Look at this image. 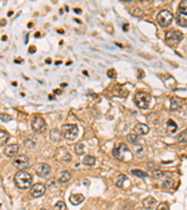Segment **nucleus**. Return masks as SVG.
<instances>
[{"mask_svg":"<svg viewBox=\"0 0 187 210\" xmlns=\"http://www.w3.org/2000/svg\"><path fill=\"white\" fill-rule=\"evenodd\" d=\"M112 155L117 160L121 161V162H128L132 161V159H133V154H132L131 151L124 143L117 144L114 147V148L112 150Z\"/></svg>","mask_w":187,"mask_h":210,"instance_id":"1","label":"nucleus"},{"mask_svg":"<svg viewBox=\"0 0 187 210\" xmlns=\"http://www.w3.org/2000/svg\"><path fill=\"white\" fill-rule=\"evenodd\" d=\"M33 181L32 175L24 170H20L14 175V183L17 188L21 189H28Z\"/></svg>","mask_w":187,"mask_h":210,"instance_id":"2","label":"nucleus"},{"mask_svg":"<svg viewBox=\"0 0 187 210\" xmlns=\"http://www.w3.org/2000/svg\"><path fill=\"white\" fill-rule=\"evenodd\" d=\"M151 101H152L151 95L148 93H145V92L138 93L135 95V98H134L135 104L139 108H142V109H146V108L149 107Z\"/></svg>","mask_w":187,"mask_h":210,"instance_id":"3","label":"nucleus"},{"mask_svg":"<svg viewBox=\"0 0 187 210\" xmlns=\"http://www.w3.org/2000/svg\"><path fill=\"white\" fill-rule=\"evenodd\" d=\"M79 134V128L76 124H65L62 126L63 137L68 140H74Z\"/></svg>","mask_w":187,"mask_h":210,"instance_id":"4","label":"nucleus"},{"mask_svg":"<svg viewBox=\"0 0 187 210\" xmlns=\"http://www.w3.org/2000/svg\"><path fill=\"white\" fill-rule=\"evenodd\" d=\"M184 36L183 34L179 31V30H175V29H171L169 32H166V40L169 44H170L171 46H177V44L179 42H181L183 39Z\"/></svg>","mask_w":187,"mask_h":210,"instance_id":"5","label":"nucleus"},{"mask_svg":"<svg viewBox=\"0 0 187 210\" xmlns=\"http://www.w3.org/2000/svg\"><path fill=\"white\" fill-rule=\"evenodd\" d=\"M172 20H173V14L166 10H161L156 16V21L158 24L162 27H168L172 23Z\"/></svg>","mask_w":187,"mask_h":210,"instance_id":"6","label":"nucleus"},{"mask_svg":"<svg viewBox=\"0 0 187 210\" xmlns=\"http://www.w3.org/2000/svg\"><path fill=\"white\" fill-rule=\"evenodd\" d=\"M12 164L18 170H24V169L29 167L30 161L29 158L24 156V155H19V156L14 158V160L12 162Z\"/></svg>","mask_w":187,"mask_h":210,"instance_id":"7","label":"nucleus"},{"mask_svg":"<svg viewBox=\"0 0 187 210\" xmlns=\"http://www.w3.org/2000/svg\"><path fill=\"white\" fill-rule=\"evenodd\" d=\"M35 171L39 178H46L51 173V166L45 162H40L35 166Z\"/></svg>","mask_w":187,"mask_h":210,"instance_id":"8","label":"nucleus"},{"mask_svg":"<svg viewBox=\"0 0 187 210\" xmlns=\"http://www.w3.org/2000/svg\"><path fill=\"white\" fill-rule=\"evenodd\" d=\"M32 129L36 133H42L46 129V123L43 118L35 117L32 121Z\"/></svg>","mask_w":187,"mask_h":210,"instance_id":"9","label":"nucleus"},{"mask_svg":"<svg viewBox=\"0 0 187 210\" xmlns=\"http://www.w3.org/2000/svg\"><path fill=\"white\" fill-rule=\"evenodd\" d=\"M45 192H46V188L41 183H36L30 189V194L32 197L34 198L40 197V196H42L45 193Z\"/></svg>","mask_w":187,"mask_h":210,"instance_id":"10","label":"nucleus"},{"mask_svg":"<svg viewBox=\"0 0 187 210\" xmlns=\"http://www.w3.org/2000/svg\"><path fill=\"white\" fill-rule=\"evenodd\" d=\"M19 151H20L19 145H17V144H11V145H9V146H7L5 148L4 154H5V156L9 157V158H11V157H14L15 155H17Z\"/></svg>","mask_w":187,"mask_h":210,"instance_id":"11","label":"nucleus"},{"mask_svg":"<svg viewBox=\"0 0 187 210\" xmlns=\"http://www.w3.org/2000/svg\"><path fill=\"white\" fill-rule=\"evenodd\" d=\"M183 105V99L180 97L170 98V111H178Z\"/></svg>","mask_w":187,"mask_h":210,"instance_id":"12","label":"nucleus"},{"mask_svg":"<svg viewBox=\"0 0 187 210\" xmlns=\"http://www.w3.org/2000/svg\"><path fill=\"white\" fill-rule=\"evenodd\" d=\"M134 131L138 135H144L149 133L150 128L148 125H146L144 123H137L134 128Z\"/></svg>","mask_w":187,"mask_h":210,"instance_id":"13","label":"nucleus"},{"mask_svg":"<svg viewBox=\"0 0 187 210\" xmlns=\"http://www.w3.org/2000/svg\"><path fill=\"white\" fill-rule=\"evenodd\" d=\"M50 138L53 143H58V142H60L63 138L62 133L58 129H56V128H54V129H52L50 132Z\"/></svg>","mask_w":187,"mask_h":210,"instance_id":"14","label":"nucleus"},{"mask_svg":"<svg viewBox=\"0 0 187 210\" xmlns=\"http://www.w3.org/2000/svg\"><path fill=\"white\" fill-rule=\"evenodd\" d=\"M83 201H84V196L82 194H80V193L71 194L69 197V202L73 206H78L80 204H82Z\"/></svg>","mask_w":187,"mask_h":210,"instance_id":"15","label":"nucleus"},{"mask_svg":"<svg viewBox=\"0 0 187 210\" xmlns=\"http://www.w3.org/2000/svg\"><path fill=\"white\" fill-rule=\"evenodd\" d=\"M57 157L61 161L64 162H69L71 161V155L66 151V148H60L57 152Z\"/></svg>","mask_w":187,"mask_h":210,"instance_id":"16","label":"nucleus"},{"mask_svg":"<svg viewBox=\"0 0 187 210\" xmlns=\"http://www.w3.org/2000/svg\"><path fill=\"white\" fill-rule=\"evenodd\" d=\"M156 200L152 197V196H149V197H147L143 200V206L144 207L148 208V209H152L156 206Z\"/></svg>","mask_w":187,"mask_h":210,"instance_id":"17","label":"nucleus"},{"mask_svg":"<svg viewBox=\"0 0 187 210\" xmlns=\"http://www.w3.org/2000/svg\"><path fill=\"white\" fill-rule=\"evenodd\" d=\"M176 22L177 23L182 26V27H186L187 26V19H186V14H183V13H178L176 14Z\"/></svg>","mask_w":187,"mask_h":210,"instance_id":"18","label":"nucleus"},{"mask_svg":"<svg viewBox=\"0 0 187 210\" xmlns=\"http://www.w3.org/2000/svg\"><path fill=\"white\" fill-rule=\"evenodd\" d=\"M166 130L170 134H174L178 130V125L173 120H169L166 123Z\"/></svg>","mask_w":187,"mask_h":210,"instance_id":"19","label":"nucleus"},{"mask_svg":"<svg viewBox=\"0 0 187 210\" xmlns=\"http://www.w3.org/2000/svg\"><path fill=\"white\" fill-rule=\"evenodd\" d=\"M36 144H37V138L35 137H29L24 141V146L27 148H29V150H32L33 148H35Z\"/></svg>","mask_w":187,"mask_h":210,"instance_id":"20","label":"nucleus"},{"mask_svg":"<svg viewBox=\"0 0 187 210\" xmlns=\"http://www.w3.org/2000/svg\"><path fill=\"white\" fill-rule=\"evenodd\" d=\"M70 179H71V175L68 171H63L59 177L60 183H68Z\"/></svg>","mask_w":187,"mask_h":210,"instance_id":"21","label":"nucleus"},{"mask_svg":"<svg viewBox=\"0 0 187 210\" xmlns=\"http://www.w3.org/2000/svg\"><path fill=\"white\" fill-rule=\"evenodd\" d=\"M83 164L87 165V166H93L96 164V158L92 156V155H86L82 160Z\"/></svg>","mask_w":187,"mask_h":210,"instance_id":"22","label":"nucleus"},{"mask_svg":"<svg viewBox=\"0 0 187 210\" xmlns=\"http://www.w3.org/2000/svg\"><path fill=\"white\" fill-rule=\"evenodd\" d=\"M127 140L132 143L133 145H138V141H139V135L136 134H127V137H126Z\"/></svg>","mask_w":187,"mask_h":210,"instance_id":"23","label":"nucleus"},{"mask_svg":"<svg viewBox=\"0 0 187 210\" xmlns=\"http://www.w3.org/2000/svg\"><path fill=\"white\" fill-rule=\"evenodd\" d=\"M126 179H127V177H126V175H123V174H121V175H119L118 177L116 178L115 183H116V185H117L118 187L123 188V187H124V181H125Z\"/></svg>","mask_w":187,"mask_h":210,"instance_id":"24","label":"nucleus"},{"mask_svg":"<svg viewBox=\"0 0 187 210\" xmlns=\"http://www.w3.org/2000/svg\"><path fill=\"white\" fill-rule=\"evenodd\" d=\"M9 139V134L8 133H6L5 131L0 129V147L5 145L7 143V141Z\"/></svg>","mask_w":187,"mask_h":210,"instance_id":"25","label":"nucleus"},{"mask_svg":"<svg viewBox=\"0 0 187 210\" xmlns=\"http://www.w3.org/2000/svg\"><path fill=\"white\" fill-rule=\"evenodd\" d=\"M178 11L183 14H187V1L186 0H182L179 5Z\"/></svg>","mask_w":187,"mask_h":210,"instance_id":"26","label":"nucleus"},{"mask_svg":"<svg viewBox=\"0 0 187 210\" xmlns=\"http://www.w3.org/2000/svg\"><path fill=\"white\" fill-rule=\"evenodd\" d=\"M164 172H162L161 170H159V169H152V178H155V179H160V178H162L164 177Z\"/></svg>","mask_w":187,"mask_h":210,"instance_id":"27","label":"nucleus"},{"mask_svg":"<svg viewBox=\"0 0 187 210\" xmlns=\"http://www.w3.org/2000/svg\"><path fill=\"white\" fill-rule=\"evenodd\" d=\"M75 152L78 155H82L85 152V147L82 143H78L75 145Z\"/></svg>","mask_w":187,"mask_h":210,"instance_id":"28","label":"nucleus"},{"mask_svg":"<svg viewBox=\"0 0 187 210\" xmlns=\"http://www.w3.org/2000/svg\"><path fill=\"white\" fill-rule=\"evenodd\" d=\"M187 131L184 130L183 132H182L180 134H178V137H177V139L179 141V143H181V144H185L186 143V141H187Z\"/></svg>","mask_w":187,"mask_h":210,"instance_id":"29","label":"nucleus"},{"mask_svg":"<svg viewBox=\"0 0 187 210\" xmlns=\"http://www.w3.org/2000/svg\"><path fill=\"white\" fill-rule=\"evenodd\" d=\"M173 180L171 178H166L164 181H163V183H162V188L163 189H169V188H171L173 186Z\"/></svg>","mask_w":187,"mask_h":210,"instance_id":"30","label":"nucleus"},{"mask_svg":"<svg viewBox=\"0 0 187 210\" xmlns=\"http://www.w3.org/2000/svg\"><path fill=\"white\" fill-rule=\"evenodd\" d=\"M131 173L134 175H136V177H138V178H146L147 175V173L146 172H143V171H141V170H132L131 171Z\"/></svg>","mask_w":187,"mask_h":210,"instance_id":"31","label":"nucleus"},{"mask_svg":"<svg viewBox=\"0 0 187 210\" xmlns=\"http://www.w3.org/2000/svg\"><path fill=\"white\" fill-rule=\"evenodd\" d=\"M46 185H47V187L50 188V189H52V188H56V186H57V181H56L55 178H51V179H49L48 181L46 182Z\"/></svg>","mask_w":187,"mask_h":210,"instance_id":"32","label":"nucleus"},{"mask_svg":"<svg viewBox=\"0 0 187 210\" xmlns=\"http://www.w3.org/2000/svg\"><path fill=\"white\" fill-rule=\"evenodd\" d=\"M0 119H1L3 121H5V123H8V121L12 120V117L7 113H0Z\"/></svg>","mask_w":187,"mask_h":210,"instance_id":"33","label":"nucleus"},{"mask_svg":"<svg viewBox=\"0 0 187 210\" xmlns=\"http://www.w3.org/2000/svg\"><path fill=\"white\" fill-rule=\"evenodd\" d=\"M107 75H108V77L110 79H115L117 77V72L114 68H110L108 70V72H107Z\"/></svg>","mask_w":187,"mask_h":210,"instance_id":"34","label":"nucleus"},{"mask_svg":"<svg viewBox=\"0 0 187 210\" xmlns=\"http://www.w3.org/2000/svg\"><path fill=\"white\" fill-rule=\"evenodd\" d=\"M156 209L157 210H168V209H169V206L166 203L164 202V203H161V204H159L156 206Z\"/></svg>","mask_w":187,"mask_h":210,"instance_id":"35","label":"nucleus"},{"mask_svg":"<svg viewBox=\"0 0 187 210\" xmlns=\"http://www.w3.org/2000/svg\"><path fill=\"white\" fill-rule=\"evenodd\" d=\"M132 14L136 16V17H141L143 15V12L140 10L138 8H135L134 10H132Z\"/></svg>","mask_w":187,"mask_h":210,"instance_id":"36","label":"nucleus"},{"mask_svg":"<svg viewBox=\"0 0 187 210\" xmlns=\"http://www.w3.org/2000/svg\"><path fill=\"white\" fill-rule=\"evenodd\" d=\"M54 207L57 208V209H66V205H65V203L62 202V201H59L57 204L54 206Z\"/></svg>","mask_w":187,"mask_h":210,"instance_id":"37","label":"nucleus"},{"mask_svg":"<svg viewBox=\"0 0 187 210\" xmlns=\"http://www.w3.org/2000/svg\"><path fill=\"white\" fill-rule=\"evenodd\" d=\"M144 153H145V151H144V148H143L142 147H140L139 150H138V148L137 150V156L139 157V158H142L143 155H144Z\"/></svg>","mask_w":187,"mask_h":210,"instance_id":"38","label":"nucleus"},{"mask_svg":"<svg viewBox=\"0 0 187 210\" xmlns=\"http://www.w3.org/2000/svg\"><path fill=\"white\" fill-rule=\"evenodd\" d=\"M35 51H36V48H35V47L31 46L30 48H29V52H30V53H34Z\"/></svg>","mask_w":187,"mask_h":210,"instance_id":"39","label":"nucleus"},{"mask_svg":"<svg viewBox=\"0 0 187 210\" xmlns=\"http://www.w3.org/2000/svg\"><path fill=\"white\" fill-rule=\"evenodd\" d=\"M6 25V20H1L0 21V26H4Z\"/></svg>","mask_w":187,"mask_h":210,"instance_id":"40","label":"nucleus"},{"mask_svg":"<svg viewBox=\"0 0 187 210\" xmlns=\"http://www.w3.org/2000/svg\"><path fill=\"white\" fill-rule=\"evenodd\" d=\"M123 28H124V31H127V30H128V23H126V24L123 27Z\"/></svg>","mask_w":187,"mask_h":210,"instance_id":"41","label":"nucleus"},{"mask_svg":"<svg viewBox=\"0 0 187 210\" xmlns=\"http://www.w3.org/2000/svg\"><path fill=\"white\" fill-rule=\"evenodd\" d=\"M45 62H46V64H51V63H52V61H51V59H50V58H48V59H46Z\"/></svg>","mask_w":187,"mask_h":210,"instance_id":"42","label":"nucleus"},{"mask_svg":"<svg viewBox=\"0 0 187 210\" xmlns=\"http://www.w3.org/2000/svg\"><path fill=\"white\" fill-rule=\"evenodd\" d=\"M74 11H75L76 13H82V10H78V9H75Z\"/></svg>","mask_w":187,"mask_h":210,"instance_id":"43","label":"nucleus"},{"mask_svg":"<svg viewBox=\"0 0 187 210\" xmlns=\"http://www.w3.org/2000/svg\"><path fill=\"white\" fill-rule=\"evenodd\" d=\"M12 14H13V12H12V11H10V12L8 13V16H9V17H10Z\"/></svg>","mask_w":187,"mask_h":210,"instance_id":"44","label":"nucleus"},{"mask_svg":"<svg viewBox=\"0 0 187 210\" xmlns=\"http://www.w3.org/2000/svg\"><path fill=\"white\" fill-rule=\"evenodd\" d=\"M2 40H3V41H6V40H7V37H6V36L2 37Z\"/></svg>","mask_w":187,"mask_h":210,"instance_id":"45","label":"nucleus"},{"mask_svg":"<svg viewBox=\"0 0 187 210\" xmlns=\"http://www.w3.org/2000/svg\"><path fill=\"white\" fill-rule=\"evenodd\" d=\"M54 93H57V94H60V93H61V91H57V90H55V91H54Z\"/></svg>","mask_w":187,"mask_h":210,"instance_id":"46","label":"nucleus"},{"mask_svg":"<svg viewBox=\"0 0 187 210\" xmlns=\"http://www.w3.org/2000/svg\"><path fill=\"white\" fill-rule=\"evenodd\" d=\"M83 74H85V75H86V76H88V73H87V72H86V71H83Z\"/></svg>","mask_w":187,"mask_h":210,"instance_id":"47","label":"nucleus"},{"mask_svg":"<svg viewBox=\"0 0 187 210\" xmlns=\"http://www.w3.org/2000/svg\"><path fill=\"white\" fill-rule=\"evenodd\" d=\"M36 37H39V33H37V34H36Z\"/></svg>","mask_w":187,"mask_h":210,"instance_id":"48","label":"nucleus"},{"mask_svg":"<svg viewBox=\"0 0 187 210\" xmlns=\"http://www.w3.org/2000/svg\"><path fill=\"white\" fill-rule=\"evenodd\" d=\"M122 1H126V2H129V1H131V0H122Z\"/></svg>","mask_w":187,"mask_h":210,"instance_id":"49","label":"nucleus"},{"mask_svg":"<svg viewBox=\"0 0 187 210\" xmlns=\"http://www.w3.org/2000/svg\"><path fill=\"white\" fill-rule=\"evenodd\" d=\"M32 25H33L32 23H29V24H28V27H32Z\"/></svg>","mask_w":187,"mask_h":210,"instance_id":"50","label":"nucleus"}]
</instances>
